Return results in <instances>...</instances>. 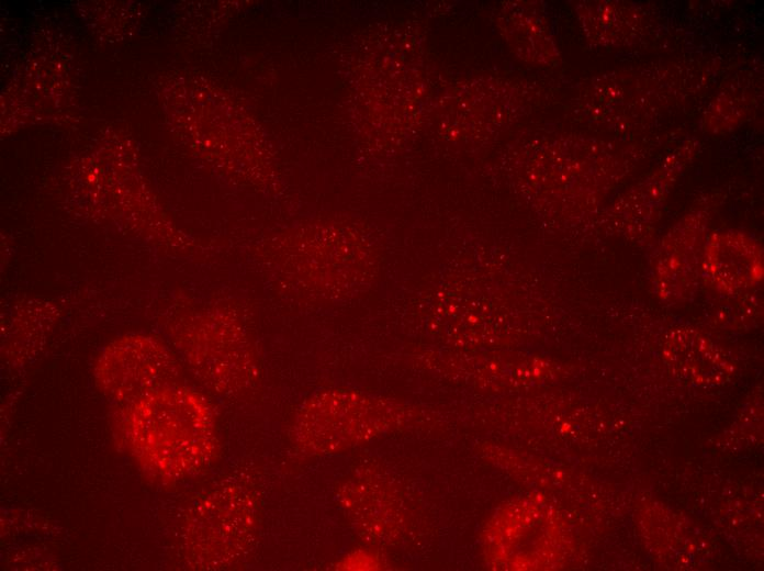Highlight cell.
Segmentation results:
<instances>
[{
  "label": "cell",
  "mask_w": 764,
  "mask_h": 571,
  "mask_svg": "<svg viewBox=\"0 0 764 571\" xmlns=\"http://www.w3.org/2000/svg\"><path fill=\"white\" fill-rule=\"evenodd\" d=\"M179 362L161 340L143 334L122 336L98 357L94 379L108 398L124 405L177 384Z\"/></svg>",
  "instance_id": "5b68a950"
},
{
  "label": "cell",
  "mask_w": 764,
  "mask_h": 571,
  "mask_svg": "<svg viewBox=\"0 0 764 571\" xmlns=\"http://www.w3.org/2000/svg\"><path fill=\"white\" fill-rule=\"evenodd\" d=\"M258 502L239 482L226 481L199 497L183 527L189 566L216 570L236 564L252 548L258 527Z\"/></svg>",
  "instance_id": "7a4b0ae2"
},
{
  "label": "cell",
  "mask_w": 764,
  "mask_h": 571,
  "mask_svg": "<svg viewBox=\"0 0 764 571\" xmlns=\"http://www.w3.org/2000/svg\"><path fill=\"white\" fill-rule=\"evenodd\" d=\"M121 432L138 466L162 482L195 477L218 452L212 406L201 393L178 384L125 405Z\"/></svg>",
  "instance_id": "6da1fadb"
},
{
  "label": "cell",
  "mask_w": 764,
  "mask_h": 571,
  "mask_svg": "<svg viewBox=\"0 0 764 571\" xmlns=\"http://www.w3.org/2000/svg\"><path fill=\"white\" fill-rule=\"evenodd\" d=\"M397 410L341 389L317 391L297 408L291 437L310 456H326L368 441L396 425Z\"/></svg>",
  "instance_id": "3957f363"
},
{
  "label": "cell",
  "mask_w": 764,
  "mask_h": 571,
  "mask_svg": "<svg viewBox=\"0 0 764 571\" xmlns=\"http://www.w3.org/2000/svg\"><path fill=\"white\" fill-rule=\"evenodd\" d=\"M176 339L190 369L213 392L236 396L256 385V352L236 317L218 310L198 313L186 321Z\"/></svg>",
  "instance_id": "277c9868"
}]
</instances>
